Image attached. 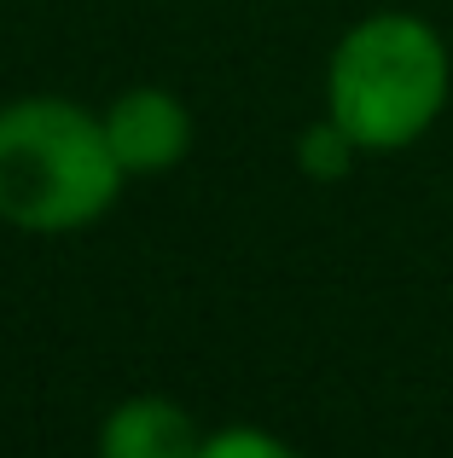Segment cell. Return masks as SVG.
Listing matches in <instances>:
<instances>
[{"label": "cell", "mask_w": 453, "mask_h": 458, "mask_svg": "<svg viewBox=\"0 0 453 458\" xmlns=\"http://www.w3.org/2000/svg\"><path fill=\"white\" fill-rule=\"evenodd\" d=\"M105 123L70 99H18L0 111V221L18 233H81L123 191Z\"/></svg>", "instance_id": "6da1fadb"}, {"label": "cell", "mask_w": 453, "mask_h": 458, "mask_svg": "<svg viewBox=\"0 0 453 458\" xmlns=\"http://www.w3.org/2000/svg\"><path fill=\"white\" fill-rule=\"evenodd\" d=\"M448 105V47L424 18L378 12L338 41L326 70V116L361 151H401Z\"/></svg>", "instance_id": "7a4b0ae2"}, {"label": "cell", "mask_w": 453, "mask_h": 458, "mask_svg": "<svg viewBox=\"0 0 453 458\" xmlns=\"http://www.w3.org/2000/svg\"><path fill=\"white\" fill-rule=\"evenodd\" d=\"M105 140H111L123 174H163L192 146V116L175 93L134 88L105 111Z\"/></svg>", "instance_id": "3957f363"}, {"label": "cell", "mask_w": 453, "mask_h": 458, "mask_svg": "<svg viewBox=\"0 0 453 458\" xmlns=\"http://www.w3.org/2000/svg\"><path fill=\"white\" fill-rule=\"evenodd\" d=\"M204 436H198L192 412L163 394H134V401L111 406L99 424V458H198Z\"/></svg>", "instance_id": "277c9868"}, {"label": "cell", "mask_w": 453, "mask_h": 458, "mask_svg": "<svg viewBox=\"0 0 453 458\" xmlns=\"http://www.w3.org/2000/svg\"><path fill=\"white\" fill-rule=\"evenodd\" d=\"M355 151H361V146H355L331 116L314 123V128H303V140H296V163H303L308 180H343L349 163H355Z\"/></svg>", "instance_id": "5b68a950"}, {"label": "cell", "mask_w": 453, "mask_h": 458, "mask_svg": "<svg viewBox=\"0 0 453 458\" xmlns=\"http://www.w3.org/2000/svg\"><path fill=\"white\" fill-rule=\"evenodd\" d=\"M198 458H296V453L268 429H221V436H204Z\"/></svg>", "instance_id": "8992f818"}]
</instances>
